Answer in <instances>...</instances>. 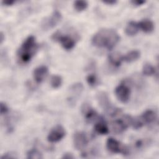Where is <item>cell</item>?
Returning a JSON list of instances; mask_svg holds the SVG:
<instances>
[{"label": "cell", "instance_id": "cell-18", "mask_svg": "<svg viewBox=\"0 0 159 159\" xmlns=\"http://www.w3.org/2000/svg\"><path fill=\"white\" fill-rule=\"evenodd\" d=\"M139 30V27L138 22L134 21H130L127 25L125 32L128 36H134L137 34Z\"/></svg>", "mask_w": 159, "mask_h": 159}, {"label": "cell", "instance_id": "cell-24", "mask_svg": "<svg viewBox=\"0 0 159 159\" xmlns=\"http://www.w3.org/2000/svg\"><path fill=\"white\" fill-rule=\"evenodd\" d=\"M86 81L88 84L91 86H94L98 83V79L96 75L94 74L88 75L86 78Z\"/></svg>", "mask_w": 159, "mask_h": 159}, {"label": "cell", "instance_id": "cell-26", "mask_svg": "<svg viewBox=\"0 0 159 159\" xmlns=\"http://www.w3.org/2000/svg\"><path fill=\"white\" fill-rule=\"evenodd\" d=\"M17 158V157L15 155L14 153H12V152L4 153L1 157V158Z\"/></svg>", "mask_w": 159, "mask_h": 159}, {"label": "cell", "instance_id": "cell-23", "mask_svg": "<svg viewBox=\"0 0 159 159\" xmlns=\"http://www.w3.org/2000/svg\"><path fill=\"white\" fill-rule=\"evenodd\" d=\"M74 7L78 12H81L85 10L88 7V2L86 1H76L74 2Z\"/></svg>", "mask_w": 159, "mask_h": 159}, {"label": "cell", "instance_id": "cell-9", "mask_svg": "<svg viewBox=\"0 0 159 159\" xmlns=\"http://www.w3.org/2000/svg\"><path fill=\"white\" fill-rule=\"evenodd\" d=\"M83 89V85L81 83H76L70 86L69 89L70 93L68 97V101L70 105H75V103L82 93Z\"/></svg>", "mask_w": 159, "mask_h": 159}, {"label": "cell", "instance_id": "cell-15", "mask_svg": "<svg viewBox=\"0 0 159 159\" xmlns=\"http://www.w3.org/2000/svg\"><path fill=\"white\" fill-rule=\"evenodd\" d=\"M94 130L99 134L106 135L109 133V129L106 122L102 118H101L97 120L94 125Z\"/></svg>", "mask_w": 159, "mask_h": 159}, {"label": "cell", "instance_id": "cell-30", "mask_svg": "<svg viewBox=\"0 0 159 159\" xmlns=\"http://www.w3.org/2000/svg\"><path fill=\"white\" fill-rule=\"evenodd\" d=\"M102 2L104 4H107L108 5H114L117 2V1L114 0H107V1H103Z\"/></svg>", "mask_w": 159, "mask_h": 159}, {"label": "cell", "instance_id": "cell-10", "mask_svg": "<svg viewBox=\"0 0 159 159\" xmlns=\"http://www.w3.org/2000/svg\"><path fill=\"white\" fill-rule=\"evenodd\" d=\"M66 134V132L63 127L60 125H56L48 133L47 140L51 143H55L60 141Z\"/></svg>", "mask_w": 159, "mask_h": 159}, {"label": "cell", "instance_id": "cell-7", "mask_svg": "<svg viewBox=\"0 0 159 159\" xmlns=\"http://www.w3.org/2000/svg\"><path fill=\"white\" fill-rule=\"evenodd\" d=\"M132 117L128 115L124 116L122 119H116L111 124L113 132L116 134H120L124 132L131 125Z\"/></svg>", "mask_w": 159, "mask_h": 159}, {"label": "cell", "instance_id": "cell-29", "mask_svg": "<svg viewBox=\"0 0 159 159\" xmlns=\"http://www.w3.org/2000/svg\"><path fill=\"white\" fill-rule=\"evenodd\" d=\"M74 156L70 153H66L63 155L62 157V158H66V159H70V158H74Z\"/></svg>", "mask_w": 159, "mask_h": 159}, {"label": "cell", "instance_id": "cell-25", "mask_svg": "<svg viewBox=\"0 0 159 159\" xmlns=\"http://www.w3.org/2000/svg\"><path fill=\"white\" fill-rule=\"evenodd\" d=\"M8 111H9V108H8L7 106L5 103L1 102V104H0V113H1V114L2 116L4 115Z\"/></svg>", "mask_w": 159, "mask_h": 159}, {"label": "cell", "instance_id": "cell-8", "mask_svg": "<svg viewBox=\"0 0 159 159\" xmlns=\"http://www.w3.org/2000/svg\"><path fill=\"white\" fill-rule=\"evenodd\" d=\"M115 94L117 98L121 102L126 103L130 99V89L129 85L125 83L119 84L115 89Z\"/></svg>", "mask_w": 159, "mask_h": 159}, {"label": "cell", "instance_id": "cell-4", "mask_svg": "<svg viewBox=\"0 0 159 159\" xmlns=\"http://www.w3.org/2000/svg\"><path fill=\"white\" fill-rule=\"evenodd\" d=\"M52 39L55 42H59L62 47L66 50L73 49L76 44V40L73 37L68 35H63L60 31L55 32L52 35Z\"/></svg>", "mask_w": 159, "mask_h": 159}, {"label": "cell", "instance_id": "cell-16", "mask_svg": "<svg viewBox=\"0 0 159 159\" xmlns=\"http://www.w3.org/2000/svg\"><path fill=\"white\" fill-rule=\"evenodd\" d=\"M139 29L145 33H150L154 30V24L149 19H143L138 22Z\"/></svg>", "mask_w": 159, "mask_h": 159}, {"label": "cell", "instance_id": "cell-22", "mask_svg": "<svg viewBox=\"0 0 159 159\" xmlns=\"http://www.w3.org/2000/svg\"><path fill=\"white\" fill-rule=\"evenodd\" d=\"M62 83V78L59 75H53L50 78V85L53 88H59Z\"/></svg>", "mask_w": 159, "mask_h": 159}, {"label": "cell", "instance_id": "cell-6", "mask_svg": "<svg viewBox=\"0 0 159 159\" xmlns=\"http://www.w3.org/2000/svg\"><path fill=\"white\" fill-rule=\"evenodd\" d=\"M62 19L61 13L58 11H55L50 16L45 17L41 22V27L43 30H47L55 27L60 22Z\"/></svg>", "mask_w": 159, "mask_h": 159}, {"label": "cell", "instance_id": "cell-3", "mask_svg": "<svg viewBox=\"0 0 159 159\" xmlns=\"http://www.w3.org/2000/svg\"><path fill=\"white\" fill-rule=\"evenodd\" d=\"M96 99L99 105L104 110L109 116L114 117L121 112L119 108L111 105L107 94L104 91H99L96 94Z\"/></svg>", "mask_w": 159, "mask_h": 159}, {"label": "cell", "instance_id": "cell-17", "mask_svg": "<svg viewBox=\"0 0 159 159\" xmlns=\"http://www.w3.org/2000/svg\"><path fill=\"white\" fill-rule=\"evenodd\" d=\"M108 59L112 65L115 67H119L123 61V56L119 52H114L109 55Z\"/></svg>", "mask_w": 159, "mask_h": 159}, {"label": "cell", "instance_id": "cell-27", "mask_svg": "<svg viewBox=\"0 0 159 159\" xmlns=\"http://www.w3.org/2000/svg\"><path fill=\"white\" fill-rule=\"evenodd\" d=\"M130 2L134 6H141V5L145 4V1H139V0H133V1H131Z\"/></svg>", "mask_w": 159, "mask_h": 159}, {"label": "cell", "instance_id": "cell-31", "mask_svg": "<svg viewBox=\"0 0 159 159\" xmlns=\"http://www.w3.org/2000/svg\"><path fill=\"white\" fill-rule=\"evenodd\" d=\"M4 39H5L4 35L3 32H1V34H0V43H1V44H2V42H3V41H4Z\"/></svg>", "mask_w": 159, "mask_h": 159}, {"label": "cell", "instance_id": "cell-20", "mask_svg": "<svg viewBox=\"0 0 159 159\" xmlns=\"http://www.w3.org/2000/svg\"><path fill=\"white\" fill-rule=\"evenodd\" d=\"M156 70L154 66H153L149 63H145L142 68V73L145 76H152L155 74Z\"/></svg>", "mask_w": 159, "mask_h": 159}, {"label": "cell", "instance_id": "cell-1", "mask_svg": "<svg viewBox=\"0 0 159 159\" xmlns=\"http://www.w3.org/2000/svg\"><path fill=\"white\" fill-rule=\"evenodd\" d=\"M119 40L120 36L114 29H102L93 35L91 42L93 45L98 48L112 50Z\"/></svg>", "mask_w": 159, "mask_h": 159}, {"label": "cell", "instance_id": "cell-5", "mask_svg": "<svg viewBox=\"0 0 159 159\" xmlns=\"http://www.w3.org/2000/svg\"><path fill=\"white\" fill-rule=\"evenodd\" d=\"M106 147L108 150L112 153H120L124 155H128L129 153V148L119 141L113 138H109L106 142Z\"/></svg>", "mask_w": 159, "mask_h": 159}, {"label": "cell", "instance_id": "cell-21", "mask_svg": "<svg viewBox=\"0 0 159 159\" xmlns=\"http://www.w3.org/2000/svg\"><path fill=\"white\" fill-rule=\"evenodd\" d=\"M27 158L29 159H42L43 158L42 153L37 149H31L27 153Z\"/></svg>", "mask_w": 159, "mask_h": 159}, {"label": "cell", "instance_id": "cell-28", "mask_svg": "<svg viewBox=\"0 0 159 159\" xmlns=\"http://www.w3.org/2000/svg\"><path fill=\"white\" fill-rule=\"evenodd\" d=\"M16 2L15 1H2V4L4 6H12L13 4H14Z\"/></svg>", "mask_w": 159, "mask_h": 159}, {"label": "cell", "instance_id": "cell-19", "mask_svg": "<svg viewBox=\"0 0 159 159\" xmlns=\"http://www.w3.org/2000/svg\"><path fill=\"white\" fill-rule=\"evenodd\" d=\"M140 57V52L139 50H134L129 52L124 56H123V61L130 63L139 59Z\"/></svg>", "mask_w": 159, "mask_h": 159}, {"label": "cell", "instance_id": "cell-11", "mask_svg": "<svg viewBox=\"0 0 159 159\" xmlns=\"http://www.w3.org/2000/svg\"><path fill=\"white\" fill-rule=\"evenodd\" d=\"M81 112L85 120L89 122H93L100 119L97 112L88 104L84 103L82 105Z\"/></svg>", "mask_w": 159, "mask_h": 159}, {"label": "cell", "instance_id": "cell-13", "mask_svg": "<svg viewBox=\"0 0 159 159\" xmlns=\"http://www.w3.org/2000/svg\"><path fill=\"white\" fill-rule=\"evenodd\" d=\"M48 74V68L45 66H40L36 68L33 72V77L34 80L38 83H42L46 78Z\"/></svg>", "mask_w": 159, "mask_h": 159}, {"label": "cell", "instance_id": "cell-2", "mask_svg": "<svg viewBox=\"0 0 159 159\" xmlns=\"http://www.w3.org/2000/svg\"><path fill=\"white\" fill-rule=\"evenodd\" d=\"M39 45L33 35L27 37L17 51V58L20 63H28L38 50Z\"/></svg>", "mask_w": 159, "mask_h": 159}, {"label": "cell", "instance_id": "cell-14", "mask_svg": "<svg viewBox=\"0 0 159 159\" xmlns=\"http://www.w3.org/2000/svg\"><path fill=\"white\" fill-rule=\"evenodd\" d=\"M140 119H142L143 124H152L157 119V114L156 112L152 110L148 109L145 111L140 116Z\"/></svg>", "mask_w": 159, "mask_h": 159}, {"label": "cell", "instance_id": "cell-12", "mask_svg": "<svg viewBox=\"0 0 159 159\" xmlns=\"http://www.w3.org/2000/svg\"><path fill=\"white\" fill-rule=\"evenodd\" d=\"M73 140L74 146L77 150L84 149L88 143L87 135L83 132L78 131L75 132L73 135Z\"/></svg>", "mask_w": 159, "mask_h": 159}]
</instances>
